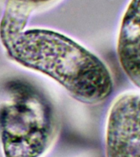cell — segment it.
Listing matches in <instances>:
<instances>
[{
    "label": "cell",
    "mask_w": 140,
    "mask_h": 157,
    "mask_svg": "<svg viewBox=\"0 0 140 157\" xmlns=\"http://www.w3.org/2000/svg\"><path fill=\"white\" fill-rule=\"evenodd\" d=\"M35 6L23 0H8L0 20V42L7 48L26 30L28 21Z\"/></svg>",
    "instance_id": "5b68a950"
},
{
    "label": "cell",
    "mask_w": 140,
    "mask_h": 157,
    "mask_svg": "<svg viewBox=\"0 0 140 157\" xmlns=\"http://www.w3.org/2000/svg\"><path fill=\"white\" fill-rule=\"evenodd\" d=\"M23 1H26V2L31 3L37 7L40 5L48 4V3L52 2L54 1H57V0H23Z\"/></svg>",
    "instance_id": "8992f818"
},
{
    "label": "cell",
    "mask_w": 140,
    "mask_h": 157,
    "mask_svg": "<svg viewBox=\"0 0 140 157\" xmlns=\"http://www.w3.org/2000/svg\"><path fill=\"white\" fill-rule=\"evenodd\" d=\"M106 157H140V90L119 93L111 103L104 126Z\"/></svg>",
    "instance_id": "3957f363"
},
{
    "label": "cell",
    "mask_w": 140,
    "mask_h": 157,
    "mask_svg": "<svg viewBox=\"0 0 140 157\" xmlns=\"http://www.w3.org/2000/svg\"><path fill=\"white\" fill-rule=\"evenodd\" d=\"M56 119L44 93L23 80H11L0 102L3 157H43L56 134Z\"/></svg>",
    "instance_id": "7a4b0ae2"
},
{
    "label": "cell",
    "mask_w": 140,
    "mask_h": 157,
    "mask_svg": "<svg viewBox=\"0 0 140 157\" xmlns=\"http://www.w3.org/2000/svg\"><path fill=\"white\" fill-rule=\"evenodd\" d=\"M4 50L12 61L51 78L81 103L99 105L114 92V80L107 65L61 32L26 29Z\"/></svg>",
    "instance_id": "6da1fadb"
},
{
    "label": "cell",
    "mask_w": 140,
    "mask_h": 157,
    "mask_svg": "<svg viewBox=\"0 0 140 157\" xmlns=\"http://www.w3.org/2000/svg\"><path fill=\"white\" fill-rule=\"evenodd\" d=\"M118 63L128 80L140 90V0H129L115 39Z\"/></svg>",
    "instance_id": "277c9868"
}]
</instances>
